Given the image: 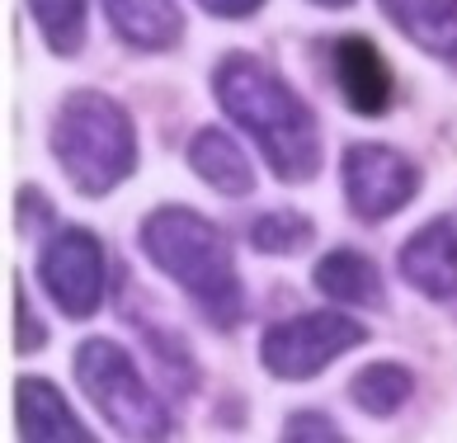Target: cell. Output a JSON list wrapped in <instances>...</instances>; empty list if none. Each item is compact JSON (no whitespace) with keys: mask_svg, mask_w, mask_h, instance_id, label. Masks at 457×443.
Listing matches in <instances>:
<instances>
[{"mask_svg":"<svg viewBox=\"0 0 457 443\" xmlns=\"http://www.w3.org/2000/svg\"><path fill=\"white\" fill-rule=\"evenodd\" d=\"M212 90H217V104L227 109L231 123H241L255 138V146L264 151V161L274 165L278 180L302 184L320 170L316 113L264 62L245 57V53L222 57L212 71Z\"/></svg>","mask_w":457,"mask_h":443,"instance_id":"6da1fadb","label":"cell"},{"mask_svg":"<svg viewBox=\"0 0 457 443\" xmlns=\"http://www.w3.org/2000/svg\"><path fill=\"white\" fill-rule=\"evenodd\" d=\"M142 250L146 260L170 274L184 293H189L212 326H236L245 312L241 279H236V260L227 236L212 227L208 217H198L194 208H156L142 222Z\"/></svg>","mask_w":457,"mask_h":443,"instance_id":"7a4b0ae2","label":"cell"},{"mask_svg":"<svg viewBox=\"0 0 457 443\" xmlns=\"http://www.w3.org/2000/svg\"><path fill=\"white\" fill-rule=\"evenodd\" d=\"M53 156L80 194H109L137 170L132 118L99 90H71L53 118Z\"/></svg>","mask_w":457,"mask_h":443,"instance_id":"3957f363","label":"cell"},{"mask_svg":"<svg viewBox=\"0 0 457 443\" xmlns=\"http://www.w3.org/2000/svg\"><path fill=\"white\" fill-rule=\"evenodd\" d=\"M76 378L86 387V397L99 405V415L123 439H165L170 434L165 401L142 382V372L128 359L123 345H113V339H86L76 349Z\"/></svg>","mask_w":457,"mask_h":443,"instance_id":"277c9868","label":"cell"},{"mask_svg":"<svg viewBox=\"0 0 457 443\" xmlns=\"http://www.w3.org/2000/svg\"><path fill=\"white\" fill-rule=\"evenodd\" d=\"M368 330L353 316L340 312H307V316H287L278 326H269L260 339V359L264 368L283 382L316 378L320 368H330L345 349L363 345Z\"/></svg>","mask_w":457,"mask_h":443,"instance_id":"5b68a950","label":"cell"},{"mask_svg":"<svg viewBox=\"0 0 457 443\" xmlns=\"http://www.w3.org/2000/svg\"><path fill=\"white\" fill-rule=\"evenodd\" d=\"M38 279L47 288V297L62 306L66 321H86L104 302V250L99 236L66 227L57 236H47V246L38 255Z\"/></svg>","mask_w":457,"mask_h":443,"instance_id":"8992f818","label":"cell"},{"mask_svg":"<svg viewBox=\"0 0 457 443\" xmlns=\"http://www.w3.org/2000/svg\"><path fill=\"white\" fill-rule=\"evenodd\" d=\"M420 189V170L392 146L359 142L345 151V198L349 213L363 222H382L401 213Z\"/></svg>","mask_w":457,"mask_h":443,"instance_id":"52a82bcc","label":"cell"},{"mask_svg":"<svg viewBox=\"0 0 457 443\" xmlns=\"http://www.w3.org/2000/svg\"><path fill=\"white\" fill-rule=\"evenodd\" d=\"M401 279L415 288V293H425L434 302H448L457 297V231L453 222L434 217L425 222L411 241L401 246Z\"/></svg>","mask_w":457,"mask_h":443,"instance_id":"ba28073f","label":"cell"},{"mask_svg":"<svg viewBox=\"0 0 457 443\" xmlns=\"http://www.w3.org/2000/svg\"><path fill=\"white\" fill-rule=\"evenodd\" d=\"M335 85L353 113L378 118L392 109V71L382 53L368 38H340L335 43Z\"/></svg>","mask_w":457,"mask_h":443,"instance_id":"9c48e42d","label":"cell"},{"mask_svg":"<svg viewBox=\"0 0 457 443\" xmlns=\"http://www.w3.org/2000/svg\"><path fill=\"white\" fill-rule=\"evenodd\" d=\"M14 420H20V439L29 443H90V430L76 420L62 391L43 378L14 382Z\"/></svg>","mask_w":457,"mask_h":443,"instance_id":"30bf717a","label":"cell"},{"mask_svg":"<svg viewBox=\"0 0 457 443\" xmlns=\"http://www.w3.org/2000/svg\"><path fill=\"white\" fill-rule=\"evenodd\" d=\"M104 14L118 38L137 53H165L184 33V14L175 0H104Z\"/></svg>","mask_w":457,"mask_h":443,"instance_id":"8fae6325","label":"cell"},{"mask_svg":"<svg viewBox=\"0 0 457 443\" xmlns=\"http://www.w3.org/2000/svg\"><path fill=\"white\" fill-rule=\"evenodd\" d=\"M382 10L415 47L457 62V0H382Z\"/></svg>","mask_w":457,"mask_h":443,"instance_id":"7c38bea8","label":"cell"},{"mask_svg":"<svg viewBox=\"0 0 457 443\" xmlns=\"http://www.w3.org/2000/svg\"><path fill=\"white\" fill-rule=\"evenodd\" d=\"M189 165H194V175H198L203 184H212L217 194L241 198V194L255 189V170H250L245 151L236 146L222 128H203V132H194V142H189Z\"/></svg>","mask_w":457,"mask_h":443,"instance_id":"4fadbf2b","label":"cell"},{"mask_svg":"<svg viewBox=\"0 0 457 443\" xmlns=\"http://www.w3.org/2000/svg\"><path fill=\"white\" fill-rule=\"evenodd\" d=\"M316 288L345 306H382V274L359 250H330L316 264Z\"/></svg>","mask_w":457,"mask_h":443,"instance_id":"5bb4252c","label":"cell"},{"mask_svg":"<svg viewBox=\"0 0 457 443\" xmlns=\"http://www.w3.org/2000/svg\"><path fill=\"white\" fill-rule=\"evenodd\" d=\"M411 391H415V378L405 372L401 364H368L359 378L349 382V397L359 411L368 415H396L405 401H411Z\"/></svg>","mask_w":457,"mask_h":443,"instance_id":"9a60e30c","label":"cell"},{"mask_svg":"<svg viewBox=\"0 0 457 443\" xmlns=\"http://www.w3.org/2000/svg\"><path fill=\"white\" fill-rule=\"evenodd\" d=\"M29 10L57 57H76L86 47V0H29Z\"/></svg>","mask_w":457,"mask_h":443,"instance_id":"2e32d148","label":"cell"},{"mask_svg":"<svg viewBox=\"0 0 457 443\" xmlns=\"http://www.w3.org/2000/svg\"><path fill=\"white\" fill-rule=\"evenodd\" d=\"M307 241H316V227L293 208L264 213L255 227H250V246L260 255H297V250H307Z\"/></svg>","mask_w":457,"mask_h":443,"instance_id":"e0dca14e","label":"cell"},{"mask_svg":"<svg viewBox=\"0 0 457 443\" xmlns=\"http://www.w3.org/2000/svg\"><path fill=\"white\" fill-rule=\"evenodd\" d=\"M14 321H20V335H14V349H20V354H33V349L43 345V326H38V316H33V306H29L24 283H14Z\"/></svg>","mask_w":457,"mask_h":443,"instance_id":"ac0fdd59","label":"cell"},{"mask_svg":"<svg viewBox=\"0 0 457 443\" xmlns=\"http://www.w3.org/2000/svg\"><path fill=\"white\" fill-rule=\"evenodd\" d=\"M287 443H302V439H340V430H335V420L330 415H293L287 420V430H283Z\"/></svg>","mask_w":457,"mask_h":443,"instance_id":"d6986e66","label":"cell"},{"mask_svg":"<svg viewBox=\"0 0 457 443\" xmlns=\"http://www.w3.org/2000/svg\"><path fill=\"white\" fill-rule=\"evenodd\" d=\"M208 14H217V20H245V14H255L264 0H198Z\"/></svg>","mask_w":457,"mask_h":443,"instance_id":"ffe728a7","label":"cell"},{"mask_svg":"<svg viewBox=\"0 0 457 443\" xmlns=\"http://www.w3.org/2000/svg\"><path fill=\"white\" fill-rule=\"evenodd\" d=\"M316 5H326V10H345V5H353V0H316Z\"/></svg>","mask_w":457,"mask_h":443,"instance_id":"44dd1931","label":"cell"}]
</instances>
